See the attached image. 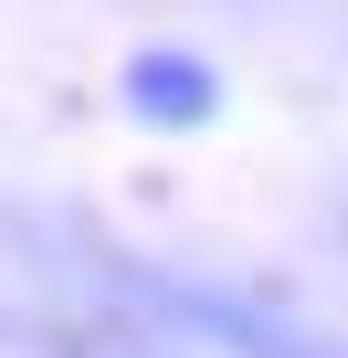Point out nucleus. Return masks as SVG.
I'll return each mask as SVG.
<instances>
[{
	"mask_svg": "<svg viewBox=\"0 0 348 358\" xmlns=\"http://www.w3.org/2000/svg\"><path fill=\"white\" fill-rule=\"evenodd\" d=\"M158 316H180L190 337H211V348H232V358H316L306 337H285L264 306H243V295H211V285H180V274H127Z\"/></svg>",
	"mask_w": 348,
	"mask_h": 358,
	"instance_id": "nucleus-1",
	"label": "nucleus"
},
{
	"mask_svg": "<svg viewBox=\"0 0 348 358\" xmlns=\"http://www.w3.org/2000/svg\"><path fill=\"white\" fill-rule=\"evenodd\" d=\"M127 106L158 116V127H201V116H211V74H201L190 53H137V64H127Z\"/></svg>",
	"mask_w": 348,
	"mask_h": 358,
	"instance_id": "nucleus-2",
	"label": "nucleus"
}]
</instances>
